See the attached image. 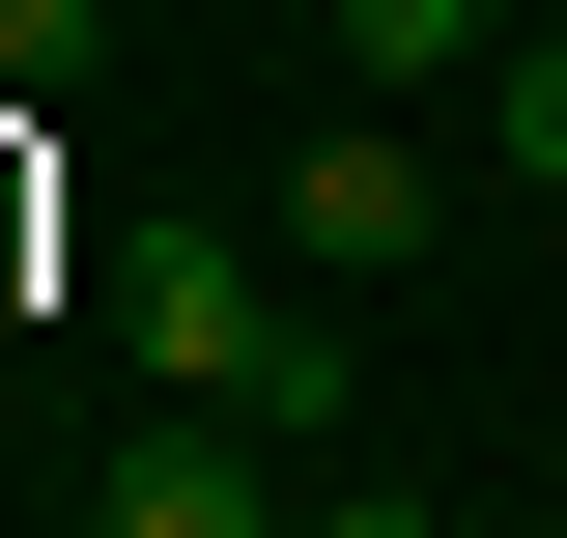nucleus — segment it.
I'll return each instance as SVG.
<instances>
[{
    "label": "nucleus",
    "mask_w": 567,
    "mask_h": 538,
    "mask_svg": "<svg viewBox=\"0 0 567 538\" xmlns=\"http://www.w3.org/2000/svg\"><path fill=\"white\" fill-rule=\"evenodd\" d=\"M114 340H142V397L256 425V454H312V425H341V312H284L227 227H114Z\"/></svg>",
    "instance_id": "obj_1"
},
{
    "label": "nucleus",
    "mask_w": 567,
    "mask_h": 538,
    "mask_svg": "<svg viewBox=\"0 0 567 538\" xmlns=\"http://www.w3.org/2000/svg\"><path fill=\"white\" fill-rule=\"evenodd\" d=\"M425 227H454V199H425V142H398V114H341V142H284V256H312V283H398Z\"/></svg>",
    "instance_id": "obj_2"
},
{
    "label": "nucleus",
    "mask_w": 567,
    "mask_h": 538,
    "mask_svg": "<svg viewBox=\"0 0 567 538\" xmlns=\"http://www.w3.org/2000/svg\"><path fill=\"white\" fill-rule=\"evenodd\" d=\"M85 538H284V454H256V425H199V397H171V425H142L114 482H85Z\"/></svg>",
    "instance_id": "obj_3"
},
{
    "label": "nucleus",
    "mask_w": 567,
    "mask_h": 538,
    "mask_svg": "<svg viewBox=\"0 0 567 538\" xmlns=\"http://www.w3.org/2000/svg\"><path fill=\"white\" fill-rule=\"evenodd\" d=\"M454 58H511L483 0H341V85H454Z\"/></svg>",
    "instance_id": "obj_4"
},
{
    "label": "nucleus",
    "mask_w": 567,
    "mask_h": 538,
    "mask_svg": "<svg viewBox=\"0 0 567 538\" xmlns=\"http://www.w3.org/2000/svg\"><path fill=\"white\" fill-rule=\"evenodd\" d=\"M511 170H539V199H567V0H539V29H511Z\"/></svg>",
    "instance_id": "obj_5"
},
{
    "label": "nucleus",
    "mask_w": 567,
    "mask_h": 538,
    "mask_svg": "<svg viewBox=\"0 0 567 538\" xmlns=\"http://www.w3.org/2000/svg\"><path fill=\"white\" fill-rule=\"evenodd\" d=\"M85 29H114V0H0V114H29V85H85Z\"/></svg>",
    "instance_id": "obj_6"
},
{
    "label": "nucleus",
    "mask_w": 567,
    "mask_h": 538,
    "mask_svg": "<svg viewBox=\"0 0 567 538\" xmlns=\"http://www.w3.org/2000/svg\"><path fill=\"white\" fill-rule=\"evenodd\" d=\"M312 538H454V510H398V482H341V510H312Z\"/></svg>",
    "instance_id": "obj_7"
},
{
    "label": "nucleus",
    "mask_w": 567,
    "mask_h": 538,
    "mask_svg": "<svg viewBox=\"0 0 567 538\" xmlns=\"http://www.w3.org/2000/svg\"><path fill=\"white\" fill-rule=\"evenodd\" d=\"M483 29H539V0H483Z\"/></svg>",
    "instance_id": "obj_8"
}]
</instances>
